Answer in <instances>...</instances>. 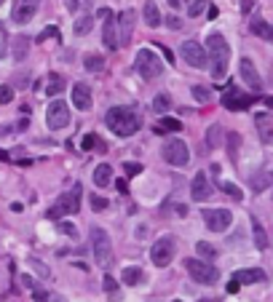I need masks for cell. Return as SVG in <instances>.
Wrapping results in <instances>:
<instances>
[{
  "mask_svg": "<svg viewBox=\"0 0 273 302\" xmlns=\"http://www.w3.org/2000/svg\"><path fill=\"white\" fill-rule=\"evenodd\" d=\"M206 54H209V64H212V78L215 80H222L228 75V62H230V43L225 40V35L220 32H209L206 38Z\"/></svg>",
  "mask_w": 273,
  "mask_h": 302,
  "instance_id": "obj_1",
  "label": "cell"
},
{
  "mask_svg": "<svg viewBox=\"0 0 273 302\" xmlns=\"http://www.w3.org/2000/svg\"><path fill=\"white\" fill-rule=\"evenodd\" d=\"M104 123H108V129H113V134H118V136H132L139 131L142 118L129 107H110L108 115H104Z\"/></svg>",
  "mask_w": 273,
  "mask_h": 302,
  "instance_id": "obj_2",
  "label": "cell"
},
{
  "mask_svg": "<svg viewBox=\"0 0 273 302\" xmlns=\"http://www.w3.org/2000/svg\"><path fill=\"white\" fill-rule=\"evenodd\" d=\"M91 246H94V260H97L99 268L110 270L113 268V243H110V236L104 233L102 227H91Z\"/></svg>",
  "mask_w": 273,
  "mask_h": 302,
  "instance_id": "obj_3",
  "label": "cell"
},
{
  "mask_svg": "<svg viewBox=\"0 0 273 302\" xmlns=\"http://www.w3.org/2000/svg\"><path fill=\"white\" fill-rule=\"evenodd\" d=\"M134 64H137L139 78H145V80H153V78H158L163 73L161 56L156 51H150V49H139L137 56H134Z\"/></svg>",
  "mask_w": 273,
  "mask_h": 302,
  "instance_id": "obj_4",
  "label": "cell"
},
{
  "mask_svg": "<svg viewBox=\"0 0 273 302\" xmlns=\"http://www.w3.org/2000/svg\"><path fill=\"white\" fill-rule=\"evenodd\" d=\"M80 195H83V184L75 182L73 190L65 193L62 198L56 201V206L49 208V217H51V219H62L65 214H78V208H80Z\"/></svg>",
  "mask_w": 273,
  "mask_h": 302,
  "instance_id": "obj_5",
  "label": "cell"
},
{
  "mask_svg": "<svg viewBox=\"0 0 273 302\" xmlns=\"http://www.w3.org/2000/svg\"><path fill=\"white\" fill-rule=\"evenodd\" d=\"M185 270L191 273V278H193V281H198V284H206V286L217 284V278H220L217 268H215V265H209L206 260H185Z\"/></svg>",
  "mask_w": 273,
  "mask_h": 302,
  "instance_id": "obj_6",
  "label": "cell"
},
{
  "mask_svg": "<svg viewBox=\"0 0 273 302\" xmlns=\"http://www.w3.org/2000/svg\"><path fill=\"white\" fill-rule=\"evenodd\" d=\"M180 56H182L185 64H191L196 69H206L209 67V54H206L204 45L196 43V40H185L180 45Z\"/></svg>",
  "mask_w": 273,
  "mask_h": 302,
  "instance_id": "obj_7",
  "label": "cell"
},
{
  "mask_svg": "<svg viewBox=\"0 0 273 302\" xmlns=\"http://www.w3.org/2000/svg\"><path fill=\"white\" fill-rule=\"evenodd\" d=\"M161 155H163L166 164H172V166H187L191 150H187V145L182 142V139H169V142L161 147Z\"/></svg>",
  "mask_w": 273,
  "mask_h": 302,
  "instance_id": "obj_8",
  "label": "cell"
},
{
  "mask_svg": "<svg viewBox=\"0 0 273 302\" xmlns=\"http://www.w3.org/2000/svg\"><path fill=\"white\" fill-rule=\"evenodd\" d=\"M174 251H177V243H174V238H172V236L158 238L156 243H153V249H150L153 265H156V268H166V265H172Z\"/></svg>",
  "mask_w": 273,
  "mask_h": 302,
  "instance_id": "obj_9",
  "label": "cell"
},
{
  "mask_svg": "<svg viewBox=\"0 0 273 302\" xmlns=\"http://www.w3.org/2000/svg\"><path fill=\"white\" fill-rule=\"evenodd\" d=\"M46 123H49V129H54V131L65 129L70 123V104L62 99H54L49 104V110H46Z\"/></svg>",
  "mask_w": 273,
  "mask_h": 302,
  "instance_id": "obj_10",
  "label": "cell"
},
{
  "mask_svg": "<svg viewBox=\"0 0 273 302\" xmlns=\"http://www.w3.org/2000/svg\"><path fill=\"white\" fill-rule=\"evenodd\" d=\"M99 19H102V43L108 45L110 51H118L121 43H118V30H115V14L110 8H99Z\"/></svg>",
  "mask_w": 273,
  "mask_h": 302,
  "instance_id": "obj_11",
  "label": "cell"
},
{
  "mask_svg": "<svg viewBox=\"0 0 273 302\" xmlns=\"http://www.w3.org/2000/svg\"><path fill=\"white\" fill-rule=\"evenodd\" d=\"M233 222V214L228 208H206L204 212V225L212 230V233H225Z\"/></svg>",
  "mask_w": 273,
  "mask_h": 302,
  "instance_id": "obj_12",
  "label": "cell"
},
{
  "mask_svg": "<svg viewBox=\"0 0 273 302\" xmlns=\"http://www.w3.org/2000/svg\"><path fill=\"white\" fill-rule=\"evenodd\" d=\"M115 21H118V43L129 45V40H132V35H134V25H137V11L126 8L115 16Z\"/></svg>",
  "mask_w": 273,
  "mask_h": 302,
  "instance_id": "obj_13",
  "label": "cell"
},
{
  "mask_svg": "<svg viewBox=\"0 0 273 302\" xmlns=\"http://www.w3.org/2000/svg\"><path fill=\"white\" fill-rule=\"evenodd\" d=\"M35 14H38V0H14L11 19H14L16 25H27V21H32Z\"/></svg>",
  "mask_w": 273,
  "mask_h": 302,
  "instance_id": "obj_14",
  "label": "cell"
},
{
  "mask_svg": "<svg viewBox=\"0 0 273 302\" xmlns=\"http://www.w3.org/2000/svg\"><path fill=\"white\" fill-rule=\"evenodd\" d=\"M252 104H255V97H246V94H241L239 88H230V91H225V94H222V107H225V110H233V112H239V110L252 107Z\"/></svg>",
  "mask_w": 273,
  "mask_h": 302,
  "instance_id": "obj_15",
  "label": "cell"
},
{
  "mask_svg": "<svg viewBox=\"0 0 273 302\" xmlns=\"http://www.w3.org/2000/svg\"><path fill=\"white\" fill-rule=\"evenodd\" d=\"M239 73H241V80H244V83L252 88V91H260V88H263V78H260L255 62L249 59V56H244V59L239 62Z\"/></svg>",
  "mask_w": 273,
  "mask_h": 302,
  "instance_id": "obj_16",
  "label": "cell"
},
{
  "mask_svg": "<svg viewBox=\"0 0 273 302\" xmlns=\"http://www.w3.org/2000/svg\"><path fill=\"white\" fill-rule=\"evenodd\" d=\"M212 195V184H209V177L204 171H198L196 177H193V184H191V198L198 201V203H204L206 198Z\"/></svg>",
  "mask_w": 273,
  "mask_h": 302,
  "instance_id": "obj_17",
  "label": "cell"
},
{
  "mask_svg": "<svg viewBox=\"0 0 273 302\" xmlns=\"http://www.w3.org/2000/svg\"><path fill=\"white\" fill-rule=\"evenodd\" d=\"M233 278H236V281H239L241 286H244V284H263V281H268L265 270H260V268H246V270H236V273H233Z\"/></svg>",
  "mask_w": 273,
  "mask_h": 302,
  "instance_id": "obj_18",
  "label": "cell"
},
{
  "mask_svg": "<svg viewBox=\"0 0 273 302\" xmlns=\"http://www.w3.org/2000/svg\"><path fill=\"white\" fill-rule=\"evenodd\" d=\"M73 107L78 110H91V91L86 83H75L73 86Z\"/></svg>",
  "mask_w": 273,
  "mask_h": 302,
  "instance_id": "obj_19",
  "label": "cell"
},
{
  "mask_svg": "<svg viewBox=\"0 0 273 302\" xmlns=\"http://www.w3.org/2000/svg\"><path fill=\"white\" fill-rule=\"evenodd\" d=\"M255 123H257L260 139H263L265 145H270V142H273V121H270V115H265V112L255 115Z\"/></svg>",
  "mask_w": 273,
  "mask_h": 302,
  "instance_id": "obj_20",
  "label": "cell"
},
{
  "mask_svg": "<svg viewBox=\"0 0 273 302\" xmlns=\"http://www.w3.org/2000/svg\"><path fill=\"white\" fill-rule=\"evenodd\" d=\"M142 16H145V25L148 27H161V11H158V6L153 3V0H145V8H142Z\"/></svg>",
  "mask_w": 273,
  "mask_h": 302,
  "instance_id": "obj_21",
  "label": "cell"
},
{
  "mask_svg": "<svg viewBox=\"0 0 273 302\" xmlns=\"http://www.w3.org/2000/svg\"><path fill=\"white\" fill-rule=\"evenodd\" d=\"M249 182H252V193H265L270 184H273V171H260Z\"/></svg>",
  "mask_w": 273,
  "mask_h": 302,
  "instance_id": "obj_22",
  "label": "cell"
},
{
  "mask_svg": "<svg viewBox=\"0 0 273 302\" xmlns=\"http://www.w3.org/2000/svg\"><path fill=\"white\" fill-rule=\"evenodd\" d=\"M249 30H252V35H257V38L273 40V25H268V21H263V19H252L249 21Z\"/></svg>",
  "mask_w": 273,
  "mask_h": 302,
  "instance_id": "obj_23",
  "label": "cell"
},
{
  "mask_svg": "<svg viewBox=\"0 0 273 302\" xmlns=\"http://www.w3.org/2000/svg\"><path fill=\"white\" fill-rule=\"evenodd\" d=\"M252 236H255V246L257 249H268V233H265V227L260 225V219L257 217H252Z\"/></svg>",
  "mask_w": 273,
  "mask_h": 302,
  "instance_id": "obj_24",
  "label": "cell"
},
{
  "mask_svg": "<svg viewBox=\"0 0 273 302\" xmlns=\"http://www.w3.org/2000/svg\"><path fill=\"white\" fill-rule=\"evenodd\" d=\"M110 179H113V169L108 164H99L94 169V184H97V188H108Z\"/></svg>",
  "mask_w": 273,
  "mask_h": 302,
  "instance_id": "obj_25",
  "label": "cell"
},
{
  "mask_svg": "<svg viewBox=\"0 0 273 302\" xmlns=\"http://www.w3.org/2000/svg\"><path fill=\"white\" fill-rule=\"evenodd\" d=\"M27 51H30V40L27 38H16L14 40V49H11V56H14V62H25L27 59Z\"/></svg>",
  "mask_w": 273,
  "mask_h": 302,
  "instance_id": "obj_26",
  "label": "cell"
},
{
  "mask_svg": "<svg viewBox=\"0 0 273 302\" xmlns=\"http://www.w3.org/2000/svg\"><path fill=\"white\" fill-rule=\"evenodd\" d=\"M142 278H145V273H142L139 268H123V273H121V281L126 286H139Z\"/></svg>",
  "mask_w": 273,
  "mask_h": 302,
  "instance_id": "obj_27",
  "label": "cell"
},
{
  "mask_svg": "<svg viewBox=\"0 0 273 302\" xmlns=\"http://www.w3.org/2000/svg\"><path fill=\"white\" fill-rule=\"evenodd\" d=\"M62 91H65V78L56 75V73H51V75H49V86H46V94H49V97H56V94H62Z\"/></svg>",
  "mask_w": 273,
  "mask_h": 302,
  "instance_id": "obj_28",
  "label": "cell"
},
{
  "mask_svg": "<svg viewBox=\"0 0 273 302\" xmlns=\"http://www.w3.org/2000/svg\"><path fill=\"white\" fill-rule=\"evenodd\" d=\"M91 27H94V19H91L89 14H83V16H78V19L73 21V32H75V35H89Z\"/></svg>",
  "mask_w": 273,
  "mask_h": 302,
  "instance_id": "obj_29",
  "label": "cell"
},
{
  "mask_svg": "<svg viewBox=\"0 0 273 302\" xmlns=\"http://www.w3.org/2000/svg\"><path fill=\"white\" fill-rule=\"evenodd\" d=\"M196 251H198V257L206 260V262H212V260L217 257V249L212 246V243H206V241H198V243H196Z\"/></svg>",
  "mask_w": 273,
  "mask_h": 302,
  "instance_id": "obj_30",
  "label": "cell"
},
{
  "mask_svg": "<svg viewBox=\"0 0 273 302\" xmlns=\"http://www.w3.org/2000/svg\"><path fill=\"white\" fill-rule=\"evenodd\" d=\"M83 67L89 69V73H102V67H104V59L97 54H89L86 59H83Z\"/></svg>",
  "mask_w": 273,
  "mask_h": 302,
  "instance_id": "obj_31",
  "label": "cell"
},
{
  "mask_svg": "<svg viewBox=\"0 0 273 302\" xmlns=\"http://www.w3.org/2000/svg\"><path fill=\"white\" fill-rule=\"evenodd\" d=\"M180 129H182V123L177 121V118H163V121L156 126V131H158V134H166V131L172 134V131H180Z\"/></svg>",
  "mask_w": 273,
  "mask_h": 302,
  "instance_id": "obj_32",
  "label": "cell"
},
{
  "mask_svg": "<svg viewBox=\"0 0 273 302\" xmlns=\"http://www.w3.org/2000/svg\"><path fill=\"white\" fill-rule=\"evenodd\" d=\"M220 190H222L225 195H230L233 201H244L241 188H239V184H233V182H220Z\"/></svg>",
  "mask_w": 273,
  "mask_h": 302,
  "instance_id": "obj_33",
  "label": "cell"
},
{
  "mask_svg": "<svg viewBox=\"0 0 273 302\" xmlns=\"http://www.w3.org/2000/svg\"><path fill=\"white\" fill-rule=\"evenodd\" d=\"M220 136H222V126H212V129L206 131V145H209V150L220 145Z\"/></svg>",
  "mask_w": 273,
  "mask_h": 302,
  "instance_id": "obj_34",
  "label": "cell"
},
{
  "mask_svg": "<svg viewBox=\"0 0 273 302\" xmlns=\"http://www.w3.org/2000/svg\"><path fill=\"white\" fill-rule=\"evenodd\" d=\"M169 97H166V94H158L156 99H153V110H156V112H166V110H169Z\"/></svg>",
  "mask_w": 273,
  "mask_h": 302,
  "instance_id": "obj_35",
  "label": "cell"
},
{
  "mask_svg": "<svg viewBox=\"0 0 273 302\" xmlns=\"http://www.w3.org/2000/svg\"><path fill=\"white\" fill-rule=\"evenodd\" d=\"M239 145H241V136L239 134H228V153H230V158L239 155Z\"/></svg>",
  "mask_w": 273,
  "mask_h": 302,
  "instance_id": "obj_36",
  "label": "cell"
},
{
  "mask_svg": "<svg viewBox=\"0 0 273 302\" xmlns=\"http://www.w3.org/2000/svg\"><path fill=\"white\" fill-rule=\"evenodd\" d=\"M193 97H196L198 102H204V104H206V102L212 99V91H209L206 86H193Z\"/></svg>",
  "mask_w": 273,
  "mask_h": 302,
  "instance_id": "obj_37",
  "label": "cell"
},
{
  "mask_svg": "<svg viewBox=\"0 0 273 302\" xmlns=\"http://www.w3.org/2000/svg\"><path fill=\"white\" fill-rule=\"evenodd\" d=\"M99 145V136L97 134H86L80 139V150H91V147H97Z\"/></svg>",
  "mask_w": 273,
  "mask_h": 302,
  "instance_id": "obj_38",
  "label": "cell"
},
{
  "mask_svg": "<svg viewBox=\"0 0 273 302\" xmlns=\"http://www.w3.org/2000/svg\"><path fill=\"white\" fill-rule=\"evenodd\" d=\"M49 38H62V32H59V27H46V30L38 35V43L49 40Z\"/></svg>",
  "mask_w": 273,
  "mask_h": 302,
  "instance_id": "obj_39",
  "label": "cell"
},
{
  "mask_svg": "<svg viewBox=\"0 0 273 302\" xmlns=\"http://www.w3.org/2000/svg\"><path fill=\"white\" fill-rule=\"evenodd\" d=\"M108 206H110V201L102 198V195H94V198H91V208H94V212H104Z\"/></svg>",
  "mask_w": 273,
  "mask_h": 302,
  "instance_id": "obj_40",
  "label": "cell"
},
{
  "mask_svg": "<svg viewBox=\"0 0 273 302\" xmlns=\"http://www.w3.org/2000/svg\"><path fill=\"white\" fill-rule=\"evenodd\" d=\"M123 171H126V177H137V174L145 171V169H142L139 164H134V160H126V164H123Z\"/></svg>",
  "mask_w": 273,
  "mask_h": 302,
  "instance_id": "obj_41",
  "label": "cell"
},
{
  "mask_svg": "<svg viewBox=\"0 0 273 302\" xmlns=\"http://www.w3.org/2000/svg\"><path fill=\"white\" fill-rule=\"evenodd\" d=\"M11 99H14V88H11V86H0V104H8Z\"/></svg>",
  "mask_w": 273,
  "mask_h": 302,
  "instance_id": "obj_42",
  "label": "cell"
},
{
  "mask_svg": "<svg viewBox=\"0 0 273 302\" xmlns=\"http://www.w3.org/2000/svg\"><path fill=\"white\" fill-rule=\"evenodd\" d=\"M32 299H35V302H51L49 292H43L40 286H32Z\"/></svg>",
  "mask_w": 273,
  "mask_h": 302,
  "instance_id": "obj_43",
  "label": "cell"
},
{
  "mask_svg": "<svg viewBox=\"0 0 273 302\" xmlns=\"http://www.w3.org/2000/svg\"><path fill=\"white\" fill-rule=\"evenodd\" d=\"M204 6H206V0H193L191 8H187V16H198L201 11H204Z\"/></svg>",
  "mask_w": 273,
  "mask_h": 302,
  "instance_id": "obj_44",
  "label": "cell"
},
{
  "mask_svg": "<svg viewBox=\"0 0 273 302\" xmlns=\"http://www.w3.org/2000/svg\"><path fill=\"white\" fill-rule=\"evenodd\" d=\"M59 230H62L65 236H70V238H78V230H75L73 222H59Z\"/></svg>",
  "mask_w": 273,
  "mask_h": 302,
  "instance_id": "obj_45",
  "label": "cell"
},
{
  "mask_svg": "<svg viewBox=\"0 0 273 302\" xmlns=\"http://www.w3.org/2000/svg\"><path fill=\"white\" fill-rule=\"evenodd\" d=\"M30 265H32V270H38V273H40L43 278H51V270L46 268L43 262H38V260H30Z\"/></svg>",
  "mask_w": 273,
  "mask_h": 302,
  "instance_id": "obj_46",
  "label": "cell"
},
{
  "mask_svg": "<svg viewBox=\"0 0 273 302\" xmlns=\"http://www.w3.org/2000/svg\"><path fill=\"white\" fill-rule=\"evenodd\" d=\"M166 25H169V30H180L182 27V19L180 16H166Z\"/></svg>",
  "mask_w": 273,
  "mask_h": 302,
  "instance_id": "obj_47",
  "label": "cell"
},
{
  "mask_svg": "<svg viewBox=\"0 0 273 302\" xmlns=\"http://www.w3.org/2000/svg\"><path fill=\"white\" fill-rule=\"evenodd\" d=\"M104 289H108L110 294H115L118 292V281H115V278H104Z\"/></svg>",
  "mask_w": 273,
  "mask_h": 302,
  "instance_id": "obj_48",
  "label": "cell"
},
{
  "mask_svg": "<svg viewBox=\"0 0 273 302\" xmlns=\"http://www.w3.org/2000/svg\"><path fill=\"white\" fill-rule=\"evenodd\" d=\"M86 3H89V0H67V8H70V11H73V14H75V11H78L80 6H86Z\"/></svg>",
  "mask_w": 273,
  "mask_h": 302,
  "instance_id": "obj_49",
  "label": "cell"
},
{
  "mask_svg": "<svg viewBox=\"0 0 273 302\" xmlns=\"http://www.w3.org/2000/svg\"><path fill=\"white\" fill-rule=\"evenodd\" d=\"M255 8V0H241V14H249Z\"/></svg>",
  "mask_w": 273,
  "mask_h": 302,
  "instance_id": "obj_50",
  "label": "cell"
},
{
  "mask_svg": "<svg viewBox=\"0 0 273 302\" xmlns=\"http://www.w3.org/2000/svg\"><path fill=\"white\" fill-rule=\"evenodd\" d=\"M239 286H241V284H239V281H236V278H233V281L228 284V294H236V292H239Z\"/></svg>",
  "mask_w": 273,
  "mask_h": 302,
  "instance_id": "obj_51",
  "label": "cell"
},
{
  "mask_svg": "<svg viewBox=\"0 0 273 302\" xmlns=\"http://www.w3.org/2000/svg\"><path fill=\"white\" fill-rule=\"evenodd\" d=\"M161 49H163V56H166V62H174V54L166 49V43H161Z\"/></svg>",
  "mask_w": 273,
  "mask_h": 302,
  "instance_id": "obj_52",
  "label": "cell"
},
{
  "mask_svg": "<svg viewBox=\"0 0 273 302\" xmlns=\"http://www.w3.org/2000/svg\"><path fill=\"white\" fill-rule=\"evenodd\" d=\"M118 190H121V193H129V184H126V179H118Z\"/></svg>",
  "mask_w": 273,
  "mask_h": 302,
  "instance_id": "obj_53",
  "label": "cell"
},
{
  "mask_svg": "<svg viewBox=\"0 0 273 302\" xmlns=\"http://www.w3.org/2000/svg\"><path fill=\"white\" fill-rule=\"evenodd\" d=\"M22 284H25V286H30V289L35 286V281H32V278H30V275H22Z\"/></svg>",
  "mask_w": 273,
  "mask_h": 302,
  "instance_id": "obj_54",
  "label": "cell"
},
{
  "mask_svg": "<svg viewBox=\"0 0 273 302\" xmlns=\"http://www.w3.org/2000/svg\"><path fill=\"white\" fill-rule=\"evenodd\" d=\"M169 6H172V8H180V6H182V0H169Z\"/></svg>",
  "mask_w": 273,
  "mask_h": 302,
  "instance_id": "obj_55",
  "label": "cell"
},
{
  "mask_svg": "<svg viewBox=\"0 0 273 302\" xmlns=\"http://www.w3.org/2000/svg\"><path fill=\"white\" fill-rule=\"evenodd\" d=\"M265 104H268V107H273V97H268V99H265Z\"/></svg>",
  "mask_w": 273,
  "mask_h": 302,
  "instance_id": "obj_56",
  "label": "cell"
},
{
  "mask_svg": "<svg viewBox=\"0 0 273 302\" xmlns=\"http://www.w3.org/2000/svg\"><path fill=\"white\" fill-rule=\"evenodd\" d=\"M198 302H212V299H198Z\"/></svg>",
  "mask_w": 273,
  "mask_h": 302,
  "instance_id": "obj_57",
  "label": "cell"
},
{
  "mask_svg": "<svg viewBox=\"0 0 273 302\" xmlns=\"http://www.w3.org/2000/svg\"><path fill=\"white\" fill-rule=\"evenodd\" d=\"M3 3H6V0H0V6H3Z\"/></svg>",
  "mask_w": 273,
  "mask_h": 302,
  "instance_id": "obj_58",
  "label": "cell"
},
{
  "mask_svg": "<svg viewBox=\"0 0 273 302\" xmlns=\"http://www.w3.org/2000/svg\"><path fill=\"white\" fill-rule=\"evenodd\" d=\"M174 302H180V299H174Z\"/></svg>",
  "mask_w": 273,
  "mask_h": 302,
  "instance_id": "obj_59",
  "label": "cell"
},
{
  "mask_svg": "<svg viewBox=\"0 0 273 302\" xmlns=\"http://www.w3.org/2000/svg\"><path fill=\"white\" fill-rule=\"evenodd\" d=\"M270 188H273V184H270Z\"/></svg>",
  "mask_w": 273,
  "mask_h": 302,
  "instance_id": "obj_60",
  "label": "cell"
}]
</instances>
